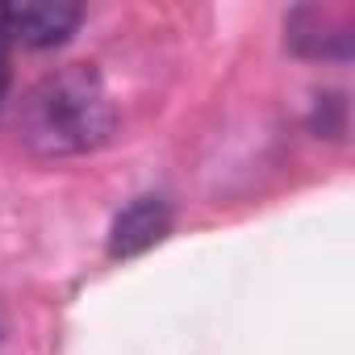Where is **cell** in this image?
Here are the masks:
<instances>
[{
    "mask_svg": "<svg viewBox=\"0 0 355 355\" xmlns=\"http://www.w3.org/2000/svg\"><path fill=\"white\" fill-rule=\"evenodd\" d=\"M351 9H322V5H305L293 9L284 21V42L293 55L301 59H334L347 63L355 55V34H351Z\"/></svg>",
    "mask_w": 355,
    "mask_h": 355,
    "instance_id": "obj_3",
    "label": "cell"
},
{
    "mask_svg": "<svg viewBox=\"0 0 355 355\" xmlns=\"http://www.w3.org/2000/svg\"><path fill=\"white\" fill-rule=\"evenodd\" d=\"M84 21V5L76 0H9L0 5V26L9 42H21L30 51L63 46Z\"/></svg>",
    "mask_w": 355,
    "mask_h": 355,
    "instance_id": "obj_2",
    "label": "cell"
},
{
    "mask_svg": "<svg viewBox=\"0 0 355 355\" xmlns=\"http://www.w3.org/2000/svg\"><path fill=\"white\" fill-rule=\"evenodd\" d=\"M0 338H5V318H0Z\"/></svg>",
    "mask_w": 355,
    "mask_h": 355,
    "instance_id": "obj_6",
    "label": "cell"
},
{
    "mask_svg": "<svg viewBox=\"0 0 355 355\" xmlns=\"http://www.w3.org/2000/svg\"><path fill=\"white\" fill-rule=\"evenodd\" d=\"M117 130L113 96L96 67L67 63L42 76L21 105V142L42 159L88 155Z\"/></svg>",
    "mask_w": 355,
    "mask_h": 355,
    "instance_id": "obj_1",
    "label": "cell"
},
{
    "mask_svg": "<svg viewBox=\"0 0 355 355\" xmlns=\"http://www.w3.org/2000/svg\"><path fill=\"white\" fill-rule=\"evenodd\" d=\"M171 201L163 197H134L109 226V259H138L171 234Z\"/></svg>",
    "mask_w": 355,
    "mask_h": 355,
    "instance_id": "obj_4",
    "label": "cell"
},
{
    "mask_svg": "<svg viewBox=\"0 0 355 355\" xmlns=\"http://www.w3.org/2000/svg\"><path fill=\"white\" fill-rule=\"evenodd\" d=\"M9 80H13V67H9V34L0 26V105L9 96Z\"/></svg>",
    "mask_w": 355,
    "mask_h": 355,
    "instance_id": "obj_5",
    "label": "cell"
}]
</instances>
